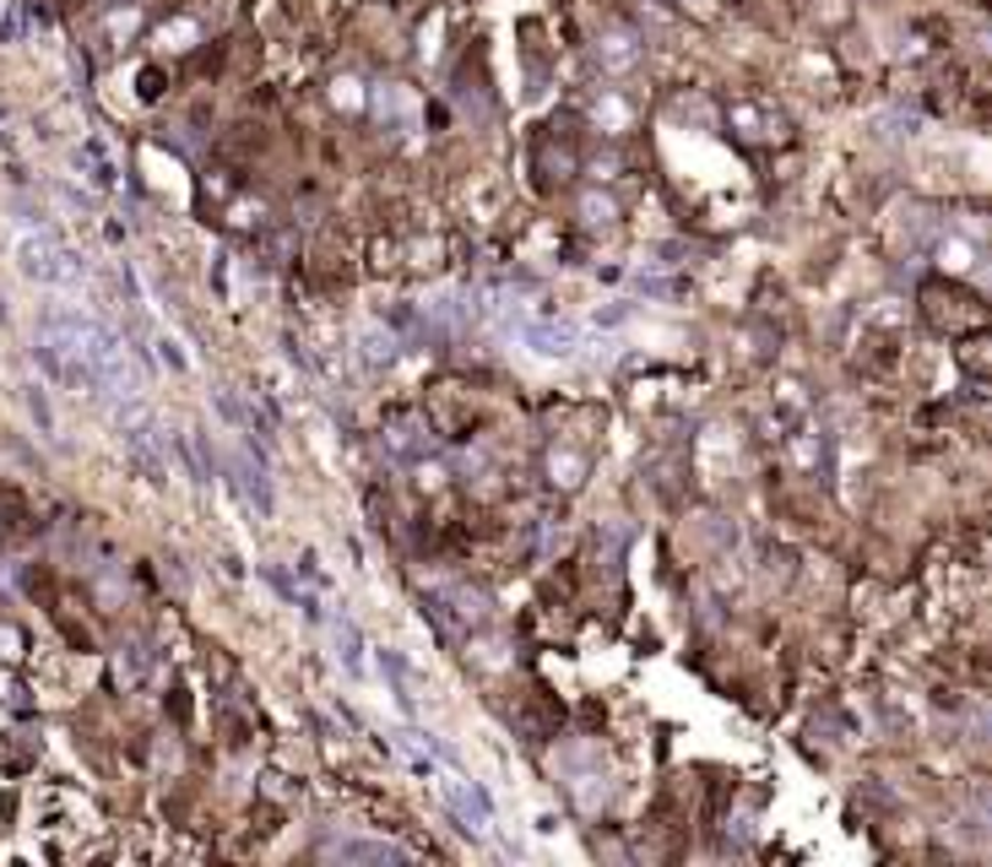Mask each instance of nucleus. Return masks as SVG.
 Wrapping results in <instances>:
<instances>
[{"label":"nucleus","mask_w":992,"mask_h":867,"mask_svg":"<svg viewBox=\"0 0 992 867\" xmlns=\"http://www.w3.org/2000/svg\"><path fill=\"white\" fill-rule=\"evenodd\" d=\"M17 271L28 282H39V288H76L87 277V267L71 256L55 234H22L17 239Z\"/></svg>","instance_id":"obj_1"},{"label":"nucleus","mask_w":992,"mask_h":867,"mask_svg":"<svg viewBox=\"0 0 992 867\" xmlns=\"http://www.w3.org/2000/svg\"><path fill=\"white\" fill-rule=\"evenodd\" d=\"M521 342H527L537 358H575L581 332L570 321H521Z\"/></svg>","instance_id":"obj_2"},{"label":"nucleus","mask_w":992,"mask_h":867,"mask_svg":"<svg viewBox=\"0 0 992 867\" xmlns=\"http://www.w3.org/2000/svg\"><path fill=\"white\" fill-rule=\"evenodd\" d=\"M596 66L607 71V76H629V71L640 66V44H635L629 33H607V39H596Z\"/></svg>","instance_id":"obj_3"},{"label":"nucleus","mask_w":992,"mask_h":867,"mask_svg":"<svg viewBox=\"0 0 992 867\" xmlns=\"http://www.w3.org/2000/svg\"><path fill=\"white\" fill-rule=\"evenodd\" d=\"M223 477L239 488V499L250 505V510H261V516H271V488H266V477L261 472H250V462H223Z\"/></svg>","instance_id":"obj_4"},{"label":"nucleus","mask_w":992,"mask_h":867,"mask_svg":"<svg viewBox=\"0 0 992 867\" xmlns=\"http://www.w3.org/2000/svg\"><path fill=\"white\" fill-rule=\"evenodd\" d=\"M336 857H342V863H401L407 852H401V846H386V841H342Z\"/></svg>","instance_id":"obj_5"},{"label":"nucleus","mask_w":992,"mask_h":867,"mask_svg":"<svg viewBox=\"0 0 992 867\" xmlns=\"http://www.w3.org/2000/svg\"><path fill=\"white\" fill-rule=\"evenodd\" d=\"M336 657L347 662V672H364V635H358L347 618L336 624Z\"/></svg>","instance_id":"obj_6"},{"label":"nucleus","mask_w":992,"mask_h":867,"mask_svg":"<svg viewBox=\"0 0 992 867\" xmlns=\"http://www.w3.org/2000/svg\"><path fill=\"white\" fill-rule=\"evenodd\" d=\"M22 401H28V418L39 423V434H55V407H50V397H44L39 386H28V391H22Z\"/></svg>","instance_id":"obj_7"},{"label":"nucleus","mask_w":992,"mask_h":867,"mask_svg":"<svg viewBox=\"0 0 992 867\" xmlns=\"http://www.w3.org/2000/svg\"><path fill=\"white\" fill-rule=\"evenodd\" d=\"M364 358L380 369V364H391V358H397V342H391V336H380V332H369V336H364Z\"/></svg>","instance_id":"obj_8"},{"label":"nucleus","mask_w":992,"mask_h":867,"mask_svg":"<svg viewBox=\"0 0 992 867\" xmlns=\"http://www.w3.org/2000/svg\"><path fill=\"white\" fill-rule=\"evenodd\" d=\"M158 347H163V358H169V364H174V369H185V353H180V347H174V342H158Z\"/></svg>","instance_id":"obj_9"}]
</instances>
